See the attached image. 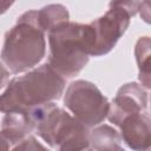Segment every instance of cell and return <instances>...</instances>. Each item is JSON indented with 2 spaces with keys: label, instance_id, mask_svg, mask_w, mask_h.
Segmentation results:
<instances>
[{
  "label": "cell",
  "instance_id": "5b68a950",
  "mask_svg": "<svg viewBox=\"0 0 151 151\" xmlns=\"http://www.w3.org/2000/svg\"><path fill=\"white\" fill-rule=\"evenodd\" d=\"M140 0H111L107 12L90 22L94 42L91 55L107 54L122 38L130 25V20L139 12Z\"/></svg>",
  "mask_w": 151,
  "mask_h": 151
},
{
  "label": "cell",
  "instance_id": "9c48e42d",
  "mask_svg": "<svg viewBox=\"0 0 151 151\" xmlns=\"http://www.w3.org/2000/svg\"><path fill=\"white\" fill-rule=\"evenodd\" d=\"M34 131V123L29 110H14L5 112L1 119L2 150L13 149L29 133Z\"/></svg>",
  "mask_w": 151,
  "mask_h": 151
},
{
  "label": "cell",
  "instance_id": "4fadbf2b",
  "mask_svg": "<svg viewBox=\"0 0 151 151\" xmlns=\"http://www.w3.org/2000/svg\"><path fill=\"white\" fill-rule=\"evenodd\" d=\"M37 149H46V146L38 143V140L33 136H27L18 145L13 147V150H37Z\"/></svg>",
  "mask_w": 151,
  "mask_h": 151
},
{
  "label": "cell",
  "instance_id": "8992f818",
  "mask_svg": "<svg viewBox=\"0 0 151 151\" xmlns=\"http://www.w3.org/2000/svg\"><path fill=\"white\" fill-rule=\"evenodd\" d=\"M65 107L84 125L94 127L101 124L110 109L107 98L91 81L74 80L64 94Z\"/></svg>",
  "mask_w": 151,
  "mask_h": 151
},
{
  "label": "cell",
  "instance_id": "ba28073f",
  "mask_svg": "<svg viewBox=\"0 0 151 151\" xmlns=\"http://www.w3.org/2000/svg\"><path fill=\"white\" fill-rule=\"evenodd\" d=\"M123 142L132 150L151 149V116L143 111L125 117L118 125Z\"/></svg>",
  "mask_w": 151,
  "mask_h": 151
},
{
  "label": "cell",
  "instance_id": "3957f363",
  "mask_svg": "<svg viewBox=\"0 0 151 151\" xmlns=\"http://www.w3.org/2000/svg\"><path fill=\"white\" fill-rule=\"evenodd\" d=\"M94 37L90 24L65 21L48 32V64L65 78L76 77L87 64Z\"/></svg>",
  "mask_w": 151,
  "mask_h": 151
},
{
  "label": "cell",
  "instance_id": "9a60e30c",
  "mask_svg": "<svg viewBox=\"0 0 151 151\" xmlns=\"http://www.w3.org/2000/svg\"><path fill=\"white\" fill-rule=\"evenodd\" d=\"M14 1L15 0H1V13H5L8 9V7L13 5Z\"/></svg>",
  "mask_w": 151,
  "mask_h": 151
},
{
  "label": "cell",
  "instance_id": "5bb4252c",
  "mask_svg": "<svg viewBox=\"0 0 151 151\" xmlns=\"http://www.w3.org/2000/svg\"><path fill=\"white\" fill-rule=\"evenodd\" d=\"M139 15L143 21L151 25V0H142L139 7Z\"/></svg>",
  "mask_w": 151,
  "mask_h": 151
},
{
  "label": "cell",
  "instance_id": "7a4b0ae2",
  "mask_svg": "<svg viewBox=\"0 0 151 151\" xmlns=\"http://www.w3.org/2000/svg\"><path fill=\"white\" fill-rule=\"evenodd\" d=\"M38 11L21 14L15 25L7 31L1 51V63L13 74L34 68L45 57L46 40Z\"/></svg>",
  "mask_w": 151,
  "mask_h": 151
},
{
  "label": "cell",
  "instance_id": "2e32d148",
  "mask_svg": "<svg viewBox=\"0 0 151 151\" xmlns=\"http://www.w3.org/2000/svg\"><path fill=\"white\" fill-rule=\"evenodd\" d=\"M147 90H151V83H150V86H149V88Z\"/></svg>",
  "mask_w": 151,
  "mask_h": 151
},
{
  "label": "cell",
  "instance_id": "7c38bea8",
  "mask_svg": "<svg viewBox=\"0 0 151 151\" xmlns=\"http://www.w3.org/2000/svg\"><path fill=\"white\" fill-rule=\"evenodd\" d=\"M39 21L45 32H50L53 27L70 20L68 11L65 6L60 4H52L42 7L38 11Z\"/></svg>",
  "mask_w": 151,
  "mask_h": 151
},
{
  "label": "cell",
  "instance_id": "277c9868",
  "mask_svg": "<svg viewBox=\"0 0 151 151\" xmlns=\"http://www.w3.org/2000/svg\"><path fill=\"white\" fill-rule=\"evenodd\" d=\"M29 112L35 133L52 149L60 151L88 149V127L53 101L32 107Z\"/></svg>",
  "mask_w": 151,
  "mask_h": 151
},
{
  "label": "cell",
  "instance_id": "8fae6325",
  "mask_svg": "<svg viewBox=\"0 0 151 151\" xmlns=\"http://www.w3.org/2000/svg\"><path fill=\"white\" fill-rule=\"evenodd\" d=\"M134 57L138 65V80L146 90L151 83V38L142 37L134 46Z\"/></svg>",
  "mask_w": 151,
  "mask_h": 151
},
{
  "label": "cell",
  "instance_id": "6da1fadb",
  "mask_svg": "<svg viewBox=\"0 0 151 151\" xmlns=\"http://www.w3.org/2000/svg\"><path fill=\"white\" fill-rule=\"evenodd\" d=\"M65 84V77L58 73L48 63H45L8 81L0 98L1 112L31 110L58 100L64 92Z\"/></svg>",
  "mask_w": 151,
  "mask_h": 151
},
{
  "label": "cell",
  "instance_id": "30bf717a",
  "mask_svg": "<svg viewBox=\"0 0 151 151\" xmlns=\"http://www.w3.org/2000/svg\"><path fill=\"white\" fill-rule=\"evenodd\" d=\"M120 133L110 125L103 124L94 126L88 134V149L91 150H123Z\"/></svg>",
  "mask_w": 151,
  "mask_h": 151
},
{
  "label": "cell",
  "instance_id": "52a82bcc",
  "mask_svg": "<svg viewBox=\"0 0 151 151\" xmlns=\"http://www.w3.org/2000/svg\"><path fill=\"white\" fill-rule=\"evenodd\" d=\"M147 101V92L144 86L138 83H126L118 90L110 103L107 119L118 126L125 117L145 111Z\"/></svg>",
  "mask_w": 151,
  "mask_h": 151
}]
</instances>
